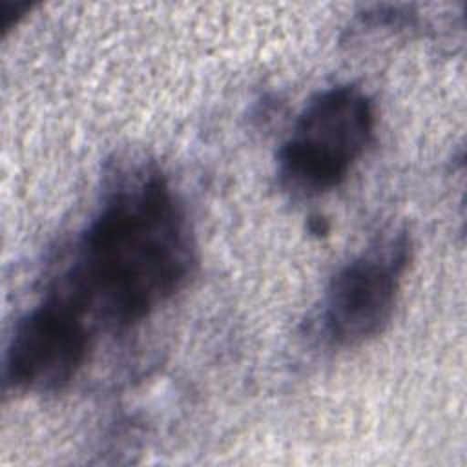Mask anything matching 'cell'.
<instances>
[{"label":"cell","mask_w":467,"mask_h":467,"mask_svg":"<svg viewBox=\"0 0 467 467\" xmlns=\"http://www.w3.org/2000/svg\"><path fill=\"white\" fill-rule=\"evenodd\" d=\"M93 332L69 301L49 292L13 327L4 359L5 383L31 394L66 389L89 358Z\"/></svg>","instance_id":"277c9868"},{"label":"cell","mask_w":467,"mask_h":467,"mask_svg":"<svg viewBox=\"0 0 467 467\" xmlns=\"http://www.w3.org/2000/svg\"><path fill=\"white\" fill-rule=\"evenodd\" d=\"M410 239L400 232L343 265L328 281L319 310V330L337 348H354L379 336L389 325Z\"/></svg>","instance_id":"3957f363"},{"label":"cell","mask_w":467,"mask_h":467,"mask_svg":"<svg viewBox=\"0 0 467 467\" xmlns=\"http://www.w3.org/2000/svg\"><path fill=\"white\" fill-rule=\"evenodd\" d=\"M376 109L354 84L316 93L277 151L279 184L299 197L337 188L372 140Z\"/></svg>","instance_id":"7a4b0ae2"},{"label":"cell","mask_w":467,"mask_h":467,"mask_svg":"<svg viewBox=\"0 0 467 467\" xmlns=\"http://www.w3.org/2000/svg\"><path fill=\"white\" fill-rule=\"evenodd\" d=\"M195 261L193 232L177 193L157 168L140 166L106 190L51 292L93 328L124 330L182 290Z\"/></svg>","instance_id":"6da1fadb"}]
</instances>
